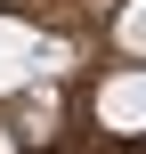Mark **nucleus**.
<instances>
[{
  "label": "nucleus",
  "instance_id": "nucleus-1",
  "mask_svg": "<svg viewBox=\"0 0 146 154\" xmlns=\"http://www.w3.org/2000/svg\"><path fill=\"white\" fill-rule=\"evenodd\" d=\"M98 122H106V130H122V138H138V130H146V65L114 73V81L98 89Z\"/></svg>",
  "mask_w": 146,
  "mask_h": 154
},
{
  "label": "nucleus",
  "instance_id": "nucleus-2",
  "mask_svg": "<svg viewBox=\"0 0 146 154\" xmlns=\"http://www.w3.org/2000/svg\"><path fill=\"white\" fill-rule=\"evenodd\" d=\"M114 41H122L130 57H146V0H122V16H114Z\"/></svg>",
  "mask_w": 146,
  "mask_h": 154
},
{
  "label": "nucleus",
  "instance_id": "nucleus-3",
  "mask_svg": "<svg viewBox=\"0 0 146 154\" xmlns=\"http://www.w3.org/2000/svg\"><path fill=\"white\" fill-rule=\"evenodd\" d=\"M0 154H16V146H8V130H0Z\"/></svg>",
  "mask_w": 146,
  "mask_h": 154
}]
</instances>
